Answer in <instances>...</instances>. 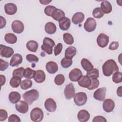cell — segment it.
I'll return each instance as SVG.
<instances>
[{
	"mask_svg": "<svg viewBox=\"0 0 122 122\" xmlns=\"http://www.w3.org/2000/svg\"><path fill=\"white\" fill-rule=\"evenodd\" d=\"M8 118V113L6 110L0 109V121H4Z\"/></svg>",
	"mask_w": 122,
	"mask_h": 122,
	"instance_id": "cell-46",
	"label": "cell"
},
{
	"mask_svg": "<svg viewBox=\"0 0 122 122\" xmlns=\"http://www.w3.org/2000/svg\"><path fill=\"white\" fill-rule=\"evenodd\" d=\"M77 81L80 86L87 88L91 84V80L87 75H83Z\"/></svg>",
	"mask_w": 122,
	"mask_h": 122,
	"instance_id": "cell-20",
	"label": "cell"
},
{
	"mask_svg": "<svg viewBox=\"0 0 122 122\" xmlns=\"http://www.w3.org/2000/svg\"><path fill=\"white\" fill-rule=\"evenodd\" d=\"M122 86H120L119 87H118V88L117 90V94L118 95V96L119 97H122Z\"/></svg>",
	"mask_w": 122,
	"mask_h": 122,
	"instance_id": "cell-53",
	"label": "cell"
},
{
	"mask_svg": "<svg viewBox=\"0 0 122 122\" xmlns=\"http://www.w3.org/2000/svg\"><path fill=\"white\" fill-rule=\"evenodd\" d=\"M51 0H40V2L43 5H47L49 4V3L51 2Z\"/></svg>",
	"mask_w": 122,
	"mask_h": 122,
	"instance_id": "cell-54",
	"label": "cell"
},
{
	"mask_svg": "<svg viewBox=\"0 0 122 122\" xmlns=\"http://www.w3.org/2000/svg\"><path fill=\"white\" fill-rule=\"evenodd\" d=\"M82 76L81 71L78 68L72 69L69 73V77L70 80L72 81H77Z\"/></svg>",
	"mask_w": 122,
	"mask_h": 122,
	"instance_id": "cell-10",
	"label": "cell"
},
{
	"mask_svg": "<svg viewBox=\"0 0 122 122\" xmlns=\"http://www.w3.org/2000/svg\"><path fill=\"white\" fill-rule=\"evenodd\" d=\"M84 15L81 12L75 13L72 16L71 20L74 24H78L81 23L84 19Z\"/></svg>",
	"mask_w": 122,
	"mask_h": 122,
	"instance_id": "cell-23",
	"label": "cell"
},
{
	"mask_svg": "<svg viewBox=\"0 0 122 122\" xmlns=\"http://www.w3.org/2000/svg\"><path fill=\"white\" fill-rule=\"evenodd\" d=\"M8 122H20V117L15 115V114H12L8 118Z\"/></svg>",
	"mask_w": 122,
	"mask_h": 122,
	"instance_id": "cell-47",
	"label": "cell"
},
{
	"mask_svg": "<svg viewBox=\"0 0 122 122\" xmlns=\"http://www.w3.org/2000/svg\"><path fill=\"white\" fill-rule=\"evenodd\" d=\"M46 69L49 73L54 74L58 70V66L55 62L51 61L46 63Z\"/></svg>",
	"mask_w": 122,
	"mask_h": 122,
	"instance_id": "cell-19",
	"label": "cell"
},
{
	"mask_svg": "<svg viewBox=\"0 0 122 122\" xmlns=\"http://www.w3.org/2000/svg\"><path fill=\"white\" fill-rule=\"evenodd\" d=\"M106 122L107 120L104 117L102 116H97L93 118L92 120V122Z\"/></svg>",
	"mask_w": 122,
	"mask_h": 122,
	"instance_id": "cell-49",
	"label": "cell"
},
{
	"mask_svg": "<svg viewBox=\"0 0 122 122\" xmlns=\"http://www.w3.org/2000/svg\"><path fill=\"white\" fill-rule=\"evenodd\" d=\"M59 25L61 30H67L70 27L71 20L68 18L65 17L59 21Z\"/></svg>",
	"mask_w": 122,
	"mask_h": 122,
	"instance_id": "cell-21",
	"label": "cell"
},
{
	"mask_svg": "<svg viewBox=\"0 0 122 122\" xmlns=\"http://www.w3.org/2000/svg\"><path fill=\"white\" fill-rule=\"evenodd\" d=\"M23 61L22 56L20 54H14L10 61V65L12 67L18 66Z\"/></svg>",
	"mask_w": 122,
	"mask_h": 122,
	"instance_id": "cell-17",
	"label": "cell"
},
{
	"mask_svg": "<svg viewBox=\"0 0 122 122\" xmlns=\"http://www.w3.org/2000/svg\"><path fill=\"white\" fill-rule=\"evenodd\" d=\"M26 59L27 61L30 63H36L39 61V58L33 54H28L26 56Z\"/></svg>",
	"mask_w": 122,
	"mask_h": 122,
	"instance_id": "cell-43",
	"label": "cell"
},
{
	"mask_svg": "<svg viewBox=\"0 0 122 122\" xmlns=\"http://www.w3.org/2000/svg\"><path fill=\"white\" fill-rule=\"evenodd\" d=\"M44 114L42 110L40 108H34L30 112V117L34 122H39L42 120Z\"/></svg>",
	"mask_w": 122,
	"mask_h": 122,
	"instance_id": "cell-4",
	"label": "cell"
},
{
	"mask_svg": "<svg viewBox=\"0 0 122 122\" xmlns=\"http://www.w3.org/2000/svg\"><path fill=\"white\" fill-rule=\"evenodd\" d=\"M4 40L8 43L14 44L17 42V38L13 33H8L5 35Z\"/></svg>",
	"mask_w": 122,
	"mask_h": 122,
	"instance_id": "cell-31",
	"label": "cell"
},
{
	"mask_svg": "<svg viewBox=\"0 0 122 122\" xmlns=\"http://www.w3.org/2000/svg\"><path fill=\"white\" fill-rule=\"evenodd\" d=\"M104 15L103 12L99 7L96 8L92 11V16L94 18L99 19L103 17Z\"/></svg>",
	"mask_w": 122,
	"mask_h": 122,
	"instance_id": "cell-40",
	"label": "cell"
},
{
	"mask_svg": "<svg viewBox=\"0 0 122 122\" xmlns=\"http://www.w3.org/2000/svg\"><path fill=\"white\" fill-rule=\"evenodd\" d=\"M119 42L118 41H112L109 46V49L110 50H116L119 47Z\"/></svg>",
	"mask_w": 122,
	"mask_h": 122,
	"instance_id": "cell-50",
	"label": "cell"
},
{
	"mask_svg": "<svg viewBox=\"0 0 122 122\" xmlns=\"http://www.w3.org/2000/svg\"><path fill=\"white\" fill-rule=\"evenodd\" d=\"M16 110L20 113H25L29 110L28 103L26 101H20L15 104Z\"/></svg>",
	"mask_w": 122,
	"mask_h": 122,
	"instance_id": "cell-13",
	"label": "cell"
},
{
	"mask_svg": "<svg viewBox=\"0 0 122 122\" xmlns=\"http://www.w3.org/2000/svg\"><path fill=\"white\" fill-rule=\"evenodd\" d=\"M62 49V44L61 43H59L57 44L56 46H55L54 49V53L55 56H57L61 53Z\"/></svg>",
	"mask_w": 122,
	"mask_h": 122,
	"instance_id": "cell-45",
	"label": "cell"
},
{
	"mask_svg": "<svg viewBox=\"0 0 122 122\" xmlns=\"http://www.w3.org/2000/svg\"><path fill=\"white\" fill-rule=\"evenodd\" d=\"M81 65L83 69L87 71H90L93 68L92 63L86 58H83L81 60Z\"/></svg>",
	"mask_w": 122,
	"mask_h": 122,
	"instance_id": "cell-29",
	"label": "cell"
},
{
	"mask_svg": "<svg viewBox=\"0 0 122 122\" xmlns=\"http://www.w3.org/2000/svg\"><path fill=\"white\" fill-rule=\"evenodd\" d=\"M11 28L14 33L20 34L23 31L24 26V24L21 21L15 20L12 23Z\"/></svg>",
	"mask_w": 122,
	"mask_h": 122,
	"instance_id": "cell-11",
	"label": "cell"
},
{
	"mask_svg": "<svg viewBox=\"0 0 122 122\" xmlns=\"http://www.w3.org/2000/svg\"><path fill=\"white\" fill-rule=\"evenodd\" d=\"M102 70L103 74L107 77L110 76L113 73L119 71V67L112 59H110L106 61L102 66Z\"/></svg>",
	"mask_w": 122,
	"mask_h": 122,
	"instance_id": "cell-1",
	"label": "cell"
},
{
	"mask_svg": "<svg viewBox=\"0 0 122 122\" xmlns=\"http://www.w3.org/2000/svg\"><path fill=\"white\" fill-rule=\"evenodd\" d=\"M45 74L42 70H37L36 71L35 75L34 77V81L37 83H42L45 80Z\"/></svg>",
	"mask_w": 122,
	"mask_h": 122,
	"instance_id": "cell-25",
	"label": "cell"
},
{
	"mask_svg": "<svg viewBox=\"0 0 122 122\" xmlns=\"http://www.w3.org/2000/svg\"><path fill=\"white\" fill-rule=\"evenodd\" d=\"M96 27V22L95 20L92 18H88L84 24V28L87 32H92L95 30Z\"/></svg>",
	"mask_w": 122,
	"mask_h": 122,
	"instance_id": "cell-6",
	"label": "cell"
},
{
	"mask_svg": "<svg viewBox=\"0 0 122 122\" xmlns=\"http://www.w3.org/2000/svg\"><path fill=\"white\" fill-rule=\"evenodd\" d=\"M32 81L29 79L23 80L20 83V88L23 90H27L32 86Z\"/></svg>",
	"mask_w": 122,
	"mask_h": 122,
	"instance_id": "cell-36",
	"label": "cell"
},
{
	"mask_svg": "<svg viewBox=\"0 0 122 122\" xmlns=\"http://www.w3.org/2000/svg\"><path fill=\"white\" fill-rule=\"evenodd\" d=\"M55 46L54 41L48 37H45L43 41V44L41 46L42 50L44 51L48 54L52 53V48Z\"/></svg>",
	"mask_w": 122,
	"mask_h": 122,
	"instance_id": "cell-3",
	"label": "cell"
},
{
	"mask_svg": "<svg viewBox=\"0 0 122 122\" xmlns=\"http://www.w3.org/2000/svg\"><path fill=\"white\" fill-rule=\"evenodd\" d=\"M36 71L30 69V68H27L24 70V77L26 79L34 78L36 74Z\"/></svg>",
	"mask_w": 122,
	"mask_h": 122,
	"instance_id": "cell-33",
	"label": "cell"
},
{
	"mask_svg": "<svg viewBox=\"0 0 122 122\" xmlns=\"http://www.w3.org/2000/svg\"><path fill=\"white\" fill-rule=\"evenodd\" d=\"M112 81L115 83H119L122 81V72L117 71L113 74L112 77Z\"/></svg>",
	"mask_w": 122,
	"mask_h": 122,
	"instance_id": "cell-39",
	"label": "cell"
},
{
	"mask_svg": "<svg viewBox=\"0 0 122 122\" xmlns=\"http://www.w3.org/2000/svg\"><path fill=\"white\" fill-rule=\"evenodd\" d=\"M0 29H2L4 28L6 24V21L5 19L4 18H3L2 16H0Z\"/></svg>",
	"mask_w": 122,
	"mask_h": 122,
	"instance_id": "cell-51",
	"label": "cell"
},
{
	"mask_svg": "<svg viewBox=\"0 0 122 122\" xmlns=\"http://www.w3.org/2000/svg\"><path fill=\"white\" fill-rule=\"evenodd\" d=\"M0 71H4L5 70H6L9 66V63L7 61H3L1 59H0Z\"/></svg>",
	"mask_w": 122,
	"mask_h": 122,
	"instance_id": "cell-48",
	"label": "cell"
},
{
	"mask_svg": "<svg viewBox=\"0 0 122 122\" xmlns=\"http://www.w3.org/2000/svg\"><path fill=\"white\" fill-rule=\"evenodd\" d=\"M0 55L1 57L7 58H10L14 53V50L11 47L2 44L0 45Z\"/></svg>",
	"mask_w": 122,
	"mask_h": 122,
	"instance_id": "cell-8",
	"label": "cell"
},
{
	"mask_svg": "<svg viewBox=\"0 0 122 122\" xmlns=\"http://www.w3.org/2000/svg\"><path fill=\"white\" fill-rule=\"evenodd\" d=\"M65 13L63 10L56 8L53 11L51 17L54 20L59 21L62 18L65 17Z\"/></svg>",
	"mask_w": 122,
	"mask_h": 122,
	"instance_id": "cell-22",
	"label": "cell"
},
{
	"mask_svg": "<svg viewBox=\"0 0 122 122\" xmlns=\"http://www.w3.org/2000/svg\"><path fill=\"white\" fill-rule=\"evenodd\" d=\"M4 10L7 14L12 15L16 13L17 7V6L13 3H8L5 5Z\"/></svg>",
	"mask_w": 122,
	"mask_h": 122,
	"instance_id": "cell-16",
	"label": "cell"
},
{
	"mask_svg": "<svg viewBox=\"0 0 122 122\" xmlns=\"http://www.w3.org/2000/svg\"><path fill=\"white\" fill-rule=\"evenodd\" d=\"M91 80V83L89 87L87 89L89 90H92L98 87L100 82L97 79H92Z\"/></svg>",
	"mask_w": 122,
	"mask_h": 122,
	"instance_id": "cell-42",
	"label": "cell"
},
{
	"mask_svg": "<svg viewBox=\"0 0 122 122\" xmlns=\"http://www.w3.org/2000/svg\"><path fill=\"white\" fill-rule=\"evenodd\" d=\"M86 75L91 79H97L99 77V70L96 68H93L90 71H87Z\"/></svg>",
	"mask_w": 122,
	"mask_h": 122,
	"instance_id": "cell-34",
	"label": "cell"
},
{
	"mask_svg": "<svg viewBox=\"0 0 122 122\" xmlns=\"http://www.w3.org/2000/svg\"><path fill=\"white\" fill-rule=\"evenodd\" d=\"M65 77L63 74H58L54 79L55 83L57 85H61L64 82Z\"/></svg>",
	"mask_w": 122,
	"mask_h": 122,
	"instance_id": "cell-41",
	"label": "cell"
},
{
	"mask_svg": "<svg viewBox=\"0 0 122 122\" xmlns=\"http://www.w3.org/2000/svg\"><path fill=\"white\" fill-rule=\"evenodd\" d=\"M77 50L73 46H69L65 51V57L68 59H71L76 54Z\"/></svg>",
	"mask_w": 122,
	"mask_h": 122,
	"instance_id": "cell-27",
	"label": "cell"
},
{
	"mask_svg": "<svg viewBox=\"0 0 122 122\" xmlns=\"http://www.w3.org/2000/svg\"><path fill=\"white\" fill-rule=\"evenodd\" d=\"M39 97V93L37 90L32 89L25 92L22 95V97L29 104L31 105L33 102L36 101Z\"/></svg>",
	"mask_w": 122,
	"mask_h": 122,
	"instance_id": "cell-2",
	"label": "cell"
},
{
	"mask_svg": "<svg viewBox=\"0 0 122 122\" xmlns=\"http://www.w3.org/2000/svg\"><path fill=\"white\" fill-rule=\"evenodd\" d=\"M101 9L103 13L108 14L112 10V6L109 1L104 0L101 4Z\"/></svg>",
	"mask_w": 122,
	"mask_h": 122,
	"instance_id": "cell-24",
	"label": "cell"
},
{
	"mask_svg": "<svg viewBox=\"0 0 122 122\" xmlns=\"http://www.w3.org/2000/svg\"><path fill=\"white\" fill-rule=\"evenodd\" d=\"M115 107V103L113 100L111 99H105L102 104V108L104 111L107 112H112Z\"/></svg>",
	"mask_w": 122,
	"mask_h": 122,
	"instance_id": "cell-15",
	"label": "cell"
},
{
	"mask_svg": "<svg viewBox=\"0 0 122 122\" xmlns=\"http://www.w3.org/2000/svg\"><path fill=\"white\" fill-rule=\"evenodd\" d=\"M109 37L104 33H100L97 38V43L101 48L106 47L109 43Z\"/></svg>",
	"mask_w": 122,
	"mask_h": 122,
	"instance_id": "cell-9",
	"label": "cell"
},
{
	"mask_svg": "<svg viewBox=\"0 0 122 122\" xmlns=\"http://www.w3.org/2000/svg\"><path fill=\"white\" fill-rule=\"evenodd\" d=\"M77 117L80 122H86L89 120L90 114L86 110H81L78 112Z\"/></svg>",
	"mask_w": 122,
	"mask_h": 122,
	"instance_id": "cell-18",
	"label": "cell"
},
{
	"mask_svg": "<svg viewBox=\"0 0 122 122\" xmlns=\"http://www.w3.org/2000/svg\"><path fill=\"white\" fill-rule=\"evenodd\" d=\"M0 84H1V86H2L5 83L6 78L4 75H1V74L0 75Z\"/></svg>",
	"mask_w": 122,
	"mask_h": 122,
	"instance_id": "cell-52",
	"label": "cell"
},
{
	"mask_svg": "<svg viewBox=\"0 0 122 122\" xmlns=\"http://www.w3.org/2000/svg\"><path fill=\"white\" fill-rule=\"evenodd\" d=\"M44 106L46 110L51 112H55L57 108L56 102L51 98H48L46 100L44 103Z\"/></svg>",
	"mask_w": 122,
	"mask_h": 122,
	"instance_id": "cell-14",
	"label": "cell"
},
{
	"mask_svg": "<svg viewBox=\"0 0 122 122\" xmlns=\"http://www.w3.org/2000/svg\"><path fill=\"white\" fill-rule=\"evenodd\" d=\"M21 78L18 76H13L10 81V84L12 88H17L21 83Z\"/></svg>",
	"mask_w": 122,
	"mask_h": 122,
	"instance_id": "cell-32",
	"label": "cell"
},
{
	"mask_svg": "<svg viewBox=\"0 0 122 122\" xmlns=\"http://www.w3.org/2000/svg\"><path fill=\"white\" fill-rule=\"evenodd\" d=\"M24 68L23 67H20L19 68L15 69L12 73L13 76H18L22 78L24 77Z\"/></svg>",
	"mask_w": 122,
	"mask_h": 122,
	"instance_id": "cell-38",
	"label": "cell"
},
{
	"mask_svg": "<svg viewBox=\"0 0 122 122\" xmlns=\"http://www.w3.org/2000/svg\"><path fill=\"white\" fill-rule=\"evenodd\" d=\"M75 88L73 84L70 83L67 84L64 90V94L65 97L67 100H70L74 97L75 95Z\"/></svg>",
	"mask_w": 122,
	"mask_h": 122,
	"instance_id": "cell-7",
	"label": "cell"
},
{
	"mask_svg": "<svg viewBox=\"0 0 122 122\" xmlns=\"http://www.w3.org/2000/svg\"><path fill=\"white\" fill-rule=\"evenodd\" d=\"M87 100L86 94L83 92H80L75 94L74 96V102L75 104L78 106H81L85 104Z\"/></svg>",
	"mask_w": 122,
	"mask_h": 122,
	"instance_id": "cell-5",
	"label": "cell"
},
{
	"mask_svg": "<svg viewBox=\"0 0 122 122\" xmlns=\"http://www.w3.org/2000/svg\"><path fill=\"white\" fill-rule=\"evenodd\" d=\"M27 49L31 52H36L38 48V43L37 41L33 40L29 41L26 44Z\"/></svg>",
	"mask_w": 122,
	"mask_h": 122,
	"instance_id": "cell-30",
	"label": "cell"
},
{
	"mask_svg": "<svg viewBox=\"0 0 122 122\" xmlns=\"http://www.w3.org/2000/svg\"><path fill=\"white\" fill-rule=\"evenodd\" d=\"M72 63V61L71 59H68L66 57L63 58L61 61V66L64 68H67L70 67Z\"/></svg>",
	"mask_w": 122,
	"mask_h": 122,
	"instance_id": "cell-37",
	"label": "cell"
},
{
	"mask_svg": "<svg viewBox=\"0 0 122 122\" xmlns=\"http://www.w3.org/2000/svg\"><path fill=\"white\" fill-rule=\"evenodd\" d=\"M45 32L49 34H54L57 30L55 24L52 22H48L46 23L44 27Z\"/></svg>",
	"mask_w": 122,
	"mask_h": 122,
	"instance_id": "cell-26",
	"label": "cell"
},
{
	"mask_svg": "<svg viewBox=\"0 0 122 122\" xmlns=\"http://www.w3.org/2000/svg\"><path fill=\"white\" fill-rule=\"evenodd\" d=\"M56 8L55 6L49 5L46 7L44 9V13L48 16H51V14Z\"/></svg>",
	"mask_w": 122,
	"mask_h": 122,
	"instance_id": "cell-44",
	"label": "cell"
},
{
	"mask_svg": "<svg viewBox=\"0 0 122 122\" xmlns=\"http://www.w3.org/2000/svg\"><path fill=\"white\" fill-rule=\"evenodd\" d=\"M20 94L17 92H11L9 95V99L10 102L15 104L20 99Z\"/></svg>",
	"mask_w": 122,
	"mask_h": 122,
	"instance_id": "cell-28",
	"label": "cell"
},
{
	"mask_svg": "<svg viewBox=\"0 0 122 122\" xmlns=\"http://www.w3.org/2000/svg\"><path fill=\"white\" fill-rule=\"evenodd\" d=\"M106 88L105 87H102L96 90L93 93V97L95 99L103 101L105 100L106 95Z\"/></svg>",
	"mask_w": 122,
	"mask_h": 122,
	"instance_id": "cell-12",
	"label": "cell"
},
{
	"mask_svg": "<svg viewBox=\"0 0 122 122\" xmlns=\"http://www.w3.org/2000/svg\"><path fill=\"white\" fill-rule=\"evenodd\" d=\"M63 39L65 43L68 45H71L74 42L72 36L69 33H65L63 35Z\"/></svg>",
	"mask_w": 122,
	"mask_h": 122,
	"instance_id": "cell-35",
	"label": "cell"
}]
</instances>
